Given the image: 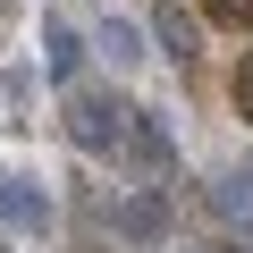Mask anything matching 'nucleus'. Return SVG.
<instances>
[{
	"instance_id": "obj_1",
	"label": "nucleus",
	"mask_w": 253,
	"mask_h": 253,
	"mask_svg": "<svg viewBox=\"0 0 253 253\" xmlns=\"http://www.w3.org/2000/svg\"><path fill=\"white\" fill-rule=\"evenodd\" d=\"M68 135H76V152L110 161L118 135H126V101H118L110 84H76V93H68Z\"/></svg>"
},
{
	"instance_id": "obj_2",
	"label": "nucleus",
	"mask_w": 253,
	"mask_h": 253,
	"mask_svg": "<svg viewBox=\"0 0 253 253\" xmlns=\"http://www.w3.org/2000/svg\"><path fill=\"white\" fill-rule=\"evenodd\" d=\"M110 219H118V236H126V245H161V236H169V194H161V186H135Z\"/></svg>"
},
{
	"instance_id": "obj_3",
	"label": "nucleus",
	"mask_w": 253,
	"mask_h": 253,
	"mask_svg": "<svg viewBox=\"0 0 253 253\" xmlns=\"http://www.w3.org/2000/svg\"><path fill=\"white\" fill-rule=\"evenodd\" d=\"M0 219L9 228H26V236H51V194H42V177H0Z\"/></svg>"
},
{
	"instance_id": "obj_4",
	"label": "nucleus",
	"mask_w": 253,
	"mask_h": 253,
	"mask_svg": "<svg viewBox=\"0 0 253 253\" xmlns=\"http://www.w3.org/2000/svg\"><path fill=\"white\" fill-rule=\"evenodd\" d=\"M118 152L135 161V169H152V177H169V161H177V152H169V126H161L152 110H126V135H118Z\"/></svg>"
},
{
	"instance_id": "obj_5",
	"label": "nucleus",
	"mask_w": 253,
	"mask_h": 253,
	"mask_svg": "<svg viewBox=\"0 0 253 253\" xmlns=\"http://www.w3.org/2000/svg\"><path fill=\"white\" fill-rule=\"evenodd\" d=\"M144 42H161L177 68H194L203 59V17H186V9H169V0H161V9H152V34Z\"/></svg>"
},
{
	"instance_id": "obj_6",
	"label": "nucleus",
	"mask_w": 253,
	"mask_h": 253,
	"mask_svg": "<svg viewBox=\"0 0 253 253\" xmlns=\"http://www.w3.org/2000/svg\"><path fill=\"white\" fill-rule=\"evenodd\" d=\"M42 68H51V76H59L68 93L84 84V34H76L68 17H51V26H42Z\"/></svg>"
},
{
	"instance_id": "obj_7",
	"label": "nucleus",
	"mask_w": 253,
	"mask_h": 253,
	"mask_svg": "<svg viewBox=\"0 0 253 253\" xmlns=\"http://www.w3.org/2000/svg\"><path fill=\"white\" fill-rule=\"evenodd\" d=\"M211 211L236 228V245H253V186H245V169H228V177L211 186Z\"/></svg>"
},
{
	"instance_id": "obj_8",
	"label": "nucleus",
	"mask_w": 253,
	"mask_h": 253,
	"mask_svg": "<svg viewBox=\"0 0 253 253\" xmlns=\"http://www.w3.org/2000/svg\"><path fill=\"white\" fill-rule=\"evenodd\" d=\"M93 42H101V59H110V68H135V59L152 51L135 17H101V26H93Z\"/></svg>"
},
{
	"instance_id": "obj_9",
	"label": "nucleus",
	"mask_w": 253,
	"mask_h": 253,
	"mask_svg": "<svg viewBox=\"0 0 253 253\" xmlns=\"http://www.w3.org/2000/svg\"><path fill=\"white\" fill-rule=\"evenodd\" d=\"M228 101H236V118H253V51L228 68Z\"/></svg>"
},
{
	"instance_id": "obj_10",
	"label": "nucleus",
	"mask_w": 253,
	"mask_h": 253,
	"mask_svg": "<svg viewBox=\"0 0 253 253\" xmlns=\"http://www.w3.org/2000/svg\"><path fill=\"white\" fill-rule=\"evenodd\" d=\"M211 26H253V0H203Z\"/></svg>"
},
{
	"instance_id": "obj_11",
	"label": "nucleus",
	"mask_w": 253,
	"mask_h": 253,
	"mask_svg": "<svg viewBox=\"0 0 253 253\" xmlns=\"http://www.w3.org/2000/svg\"><path fill=\"white\" fill-rule=\"evenodd\" d=\"M219 253H253V245H219Z\"/></svg>"
},
{
	"instance_id": "obj_12",
	"label": "nucleus",
	"mask_w": 253,
	"mask_h": 253,
	"mask_svg": "<svg viewBox=\"0 0 253 253\" xmlns=\"http://www.w3.org/2000/svg\"><path fill=\"white\" fill-rule=\"evenodd\" d=\"M0 17H9V0H0Z\"/></svg>"
}]
</instances>
